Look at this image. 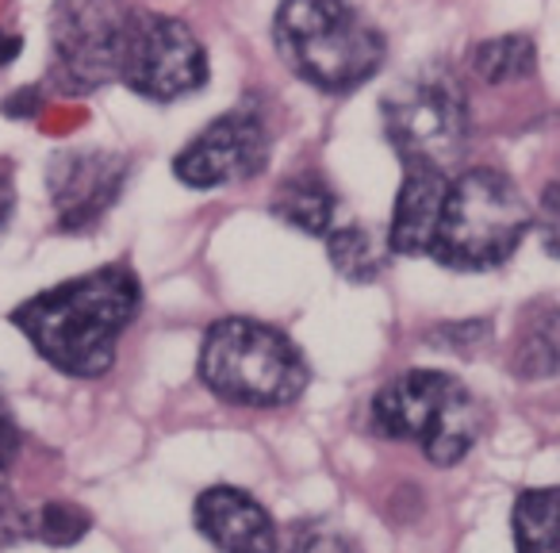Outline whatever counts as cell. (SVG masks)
<instances>
[{
	"instance_id": "cell-1",
	"label": "cell",
	"mask_w": 560,
	"mask_h": 553,
	"mask_svg": "<svg viewBox=\"0 0 560 553\" xmlns=\"http://www.w3.org/2000/svg\"><path fill=\"white\" fill-rule=\"evenodd\" d=\"M139 308L142 285L135 269L112 262L24 300L9 320L58 373L93 381L116 366L119 335L135 323Z\"/></svg>"
},
{
	"instance_id": "cell-2",
	"label": "cell",
	"mask_w": 560,
	"mask_h": 553,
	"mask_svg": "<svg viewBox=\"0 0 560 553\" xmlns=\"http://www.w3.org/2000/svg\"><path fill=\"white\" fill-rule=\"evenodd\" d=\"M280 62L330 96L361 89L384 66V35L350 0H280L272 20Z\"/></svg>"
},
{
	"instance_id": "cell-3",
	"label": "cell",
	"mask_w": 560,
	"mask_h": 553,
	"mask_svg": "<svg viewBox=\"0 0 560 553\" xmlns=\"http://www.w3.org/2000/svg\"><path fill=\"white\" fill-rule=\"evenodd\" d=\"M529 227H534V211L522 188L503 170L472 165L450 177L430 257L460 273L495 269L518 250Z\"/></svg>"
},
{
	"instance_id": "cell-4",
	"label": "cell",
	"mask_w": 560,
	"mask_h": 553,
	"mask_svg": "<svg viewBox=\"0 0 560 553\" xmlns=\"http://www.w3.org/2000/svg\"><path fill=\"white\" fill-rule=\"evenodd\" d=\"M200 381L211 396L238 407H280L304 396L312 366L284 331L231 315L208 327L200 346Z\"/></svg>"
},
{
	"instance_id": "cell-5",
	"label": "cell",
	"mask_w": 560,
	"mask_h": 553,
	"mask_svg": "<svg viewBox=\"0 0 560 553\" xmlns=\"http://www.w3.org/2000/svg\"><path fill=\"white\" fill-rule=\"evenodd\" d=\"M369 423L381 438L415 442L427 461L450 469L480 442L488 412L453 373L407 369L373 396Z\"/></svg>"
},
{
	"instance_id": "cell-6",
	"label": "cell",
	"mask_w": 560,
	"mask_h": 553,
	"mask_svg": "<svg viewBox=\"0 0 560 553\" xmlns=\"http://www.w3.org/2000/svg\"><path fill=\"white\" fill-rule=\"evenodd\" d=\"M384 135L404 165L450 170L468 139V104L445 73H415L381 101Z\"/></svg>"
},
{
	"instance_id": "cell-7",
	"label": "cell",
	"mask_w": 560,
	"mask_h": 553,
	"mask_svg": "<svg viewBox=\"0 0 560 553\" xmlns=\"http://www.w3.org/2000/svg\"><path fill=\"white\" fill-rule=\"evenodd\" d=\"M116 81L142 101H180L208 85V50L180 20L162 12H131L119 43Z\"/></svg>"
},
{
	"instance_id": "cell-8",
	"label": "cell",
	"mask_w": 560,
	"mask_h": 553,
	"mask_svg": "<svg viewBox=\"0 0 560 553\" xmlns=\"http://www.w3.org/2000/svg\"><path fill=\"white\" fill-rule=\"evenodd\" d=\"M127 20H131L127 0H55L50 43H55L58 78L73 89L116 81Z\"/></svg>"
},
{
	"instance_id": "cell-9",
	"label": "cell",
	"mask_w": 560,
	"mask_h": 553,
	"mask_svg": "<svg viewBox=\"0 0 560 553\" xmlns=\"http://www.w3.org/2000/svg\"><path fill=\"white\" fill-rule=\"evenodd\" d=\"M269 165V127L254 108L215 116L173 158V173L188 188H226L249 181Z\"/></svg>"
},
{
	"instance_id": "cell-10",
	"label": "cell",
	"mask_w": 560,
	"mask_h": 553,
	"mask_svg": "<svg viewBox=\"0 0 560 553\" xmlns=\"http://www.w3.org/2000/svg\"><path fill=\"white\" fill-rule=\"evenodd\" d=\"M127 173V158L112 150H58L47 165V193L58 227L78 234L101 223L124 193Z\"/></svg>"
},
{
	"instance_id": "cell-11",
	"label": "cell",
	"mask_w": 560,
	"mask_h": 553,
	"mask_svg": "<svg viewBox=\"0 0 560 553\" xmlns=\"http://www.w3.org/2000/svg\"><path fill=\"white\" fill-rule=\"evenodd\" d=\"M196 530L219 553H277V522L249 492L234 484H211L196 496Z\"/></svg>"
},
{
	"instance_id": "cell-12",
	"label": "cell",
	"mask_w": 560,
	"mask_h": 553,
	"mask_svg": "<svg viewBox=\"0 0 560 553\" xmlns=\"http://www.w3.org/2000/svg\"><path fill=\"white\" fill-rule=\"evenodd\" d=\"M445 188L450 177L434 165H404V185H399L396 208H392L388 250L404 257H430L438 219H442Z\"/></svg>"
},
{
	"instance_id": "cell-13",
	"label": "cell",
	"mask_w": 560,
	"mask_h": 553,
	"mask_svg": "<svg viewBox=\"0 0 560 553\" xmlns=\"http://www.w3.org/2000/svg\"><path fill=\"white\" fill-rule=\"evenodd\" d=\"M506 366L518 381H545L560 373V304L537 300L518 315Z\"/></svg>"
},
{
	"instance_id": "cell-14",
	"label": "cell",
	"mask_w": 560,
	"mask_h": 553,
	"mask_svg": "<svg viewBox=\"0 0 560 553\" xmlns=\"http://www.w3.org/2000/svg\"><path fill=\"white\" fill-rule=\"evenodd\" d=\"M272 216L284 219V223L304 234L327 239V234L342 223V204H338L335 188L327 185V177L304 170L277 188V196H272Z\"/></svg>"
},
{
	"instance_id": "cell-15",
	"label": "cell",
	"mask_w": 560,
	"mask_h": 553,
	"mask_svg": "<svg viewBox=\"0 0 560 553\" xmlns=\"http://www.w3.org/2000/svg\"><path fill=\"white\" fill-rule=\"evenodd\" d=\"M514 550L560 553V488H526L511 511Z\"/></svg>"
},
{
	"instance_id": "cell-16",
	"label": "cell",
	"mask_w": 560,
	"mask_h": 553,
	"mask_svg": "<svg viewBox=\"0 0 560 553\" xmlns=\"http://www.w3.org/2000/svg\"><path fill=\"white\" fill-rule=\"evenodd\" d=\"M468 66L488 85H511L537 70V47L529 35H499V39H483Z\"/></svg>"
},
{
	"instance_id": "cell-17",
	"label": "cell",
	"mask_w": 560,
	"mask_h": 553,
	"mask_svg": "<svg viewBox=\"0 0 560 553\" xmlns=\"http://www.w3.org/2000/svg\"><path fill=\"white\" fill-rule=\"evenodd\" d=\"M327 254H330V265L342 273L346 281H376L388 265V250L358 223H338L335 231L327 234Z\"/></svg>"
},
{
	"instance_id": "cell-18",
	"label": "cell",
	"mask_w": 560,
	"mask_h": 553,
	"mask_svg": "<svg viewBox=\"0 0 560 553\" xmlns=\"http://www.w3.org/2000/svg\"><path fill=\"white\" fill-rule=\"evenodd\" d=\"M89 527H93V519H89L85 507L66 504V499H50V504H43L39 511L32 515L27 534L47 545H73L89 534Z\"/></svg>"
},
{
	"instance_id": "cell-19",
	"label": "cell",
	"mask_w": 560,
	"mask_h": 553,
	"mask_svg": "<svg viewBox=\"0 0 560 553\" xmlns=\"http://www.w3.org/2000/svg\"><path fill=\"white\" fill-rule=\"evenodd\" d=\"M534 227H537V239H541L545 254L560 257V177L545 185L541 204H537V216H534Z\"/></svg>"
},
{
	"instance_id": "cell-20",
	"label": "cell",
	"mask_w": 560,
	"mask_h": 553,
	"mask_svg": "<svg viewBox=\"0 0 560 553\" xmlns=\"http://www.w3.org/2000/svg\"><path fill=\"white\" fill-rule=\"evenodd\" d=\"M16 453H20V427L9 415V407H4V400H0V473H9Z\"/></svg>"
},
{
	"instance_id": "cell-21",
	"label": "cell",
	"mask_w": 560,
	"mask_h": 553,
	"mask_svg": "<svg viewBox=\"0 0 560 553\" xmlns=\"http://www.w3.org/2000/svg\"><path fill=\"white\" fill-rule=\"evenodd\" d=\"M292 553H358L342 534H330V530H315V534H304L296 542Z\"/></svg>"
},
{
	"instance_id": "cell-22",
	"label": "cell",
	"mask_w": 560,
	"mask_h": 553,
	"mask_svg": "<svg viewBox=\"0 0 560 553\" xmlns=\"http://www.w3.org/2000/svg\"><path fill=\"white\" fill-rule=\"evenodd\" d=\"M12 204H16V193H12V177H9V170L0 165V227L9 223Z\"/></svg>"
},
{
	"instance_id": "cell-23",
	"label": "cell",
	"mask_w": 560,
	"mask_h": 553,
	"mask_svg": "<svg viewBox=\"0 0 560 553\" xmlns=\"http://www.w3.org/2000/svg\"><path fill=\"white\" fill-rule=\"evenodd\" d=\"M20 47H24V43H20V35H9V32H0V66H9L12 58L20 55Z\"/></svg>"
},
{
	"instance_id": "cell-24",
	"label": "cell",
	"mask_w": 560,
	"mask_h": 553,
	"mask_svg": "<svg viewBox=\"0 0 560 553\" xmlns=\"http://www.w3.org/2000/svg\"><path fill=\"white\" fill-rule=\"evenodd\" d=\"M0 507H4V473H0Z\"/></svg>"
}]
</instances>
